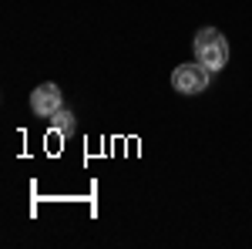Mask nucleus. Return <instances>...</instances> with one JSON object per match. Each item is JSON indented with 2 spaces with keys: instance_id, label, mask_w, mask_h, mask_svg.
<instances>
[{
  "instance_id": "nucleus-1",
  "label": "nucleus",
  "mask_w": 252,
  "mask_h": 249,
  "mask_svg": "<svg viewBox=\"0 0 252 249\" xmlns=\"http://www.w3.org/2000/svg\"><path fill=\"white\" fill-rule=\"evenodd\" d=\"M192 47H195V61H198L202 68H209L212 74L229 64V40L222 37L219 27H202V31L195 34Z\"/></svg>"
},
{
  "instance_id": "nucleus-2",
  "label": "nucleus",
  "mask_w": 252,
  "mask_h": 249,
  "mask_svg": "<svg viewBox=\"0 0 252 249\" xmlns=\"http://www.w3.org/2000/svg\"><path fill=\"white\" fill-rule=\"evenodd\" d=\"M209 77H212V71L202 68L198 61L195 64H178L172 71V88L178 95H202L209 88Z\"/></svg>"
},
{
  "instance_id": "nucleus-3",
  "label": "nucleus",
  "mask_w": 252,
  "mask_h": 249,
  "mask_svg": "<svg viewBox=\"0 0 252 249\" xmlns=\"http://www.w3.org/2000/svg\"><path fill=\"white\" fill-rule=\"evenodd\" d=\"M58 108H64V105H61V88L54 84V81L37 84V88L31 91V111H34L37 118H51Z\"/></svg>"
},
{
  "instance_id": "nucleus-4",
  "label": "nucleus",
  "mask_w": 252,
  "mask_h": 249,
  "mask_svg": "<svg viewBox=\"0 0 252 249\" xmlns=\"http://www.w3.org/2000/svg\"><path fill=\"white\" fill-rule=\"evenodd\" d=\"M47 121H51V128L58 135H74V125H78V121H74V111H67V108H58Z\"/></svg>"
}]
</instances>
